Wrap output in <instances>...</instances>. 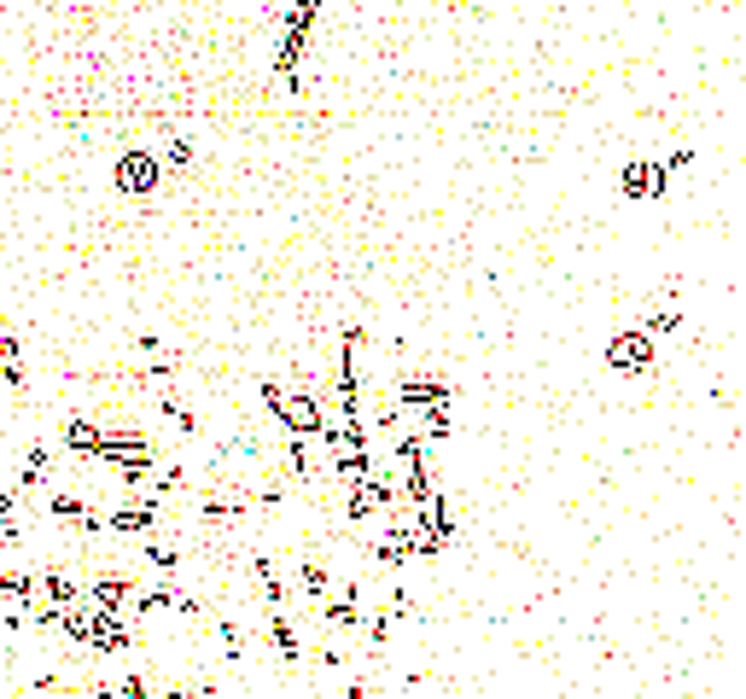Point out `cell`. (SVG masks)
Here are the masks:
<instances>
[{"instance_id": "obj_22", "label": "cell", "mask_w": 746, "mask_h": 699, "mask_svg": "<svg viewBox=\"0 0 746 699\" xmlns=\"http://www.w3.org/2000/svg\"><path fill=\"white\" fill-rule=\"evenodd\" d=\"M677 327H682V309H677V303H659V309H647V321H642V333H647V338L677 333Z\"/></svg>"}, {"instance_id": "obj_20", "label": "cell", "mask_w": 746, "mask_h": 699, "mask_svg": "<svg viewBox=\"0 0 746 699\" xmlns=\"http://www.w3.org/2000/svg\"><path fill=\"white\" fill-rule=\"evenodd\" d=\"M286 466H292V478H315V443L286 437Z\"/></svg>"}, {"instance_id": "obj_29", "label": "cell", "mask_w": 746, "mask_h": 699, "mask_svg": "<svg viewBox=\"0 0 746 699\" xmlns=\"http://www.w3.org/2000/svg\"><path fill=\"white\" fill-rule=\"evenodd\" d=\"M53 699H88V694H82V688H59Z\"/></svg>"}, {"instance_id": "obj_19", "label": "cell", "mask_w": 746, "mask_h": 699, "mask_svg": "<svg viewBox=\"0 0 746 699\" xmlns=\"http://www.w3.org/2000/svg\"><path fill=\"white\" fill-rule=\"evenodd\" d=\"M298 583H304L309 600H327V589H333V566H321V560H304L298 566Z\"/></svg>"}, {"instance_id": "obj_28", "label": "cell", "mask_w": 746, "mask_h": 699, "mask_svg": "<svg viewBox=\"0 0 746 699\" xmlns=\"http://www.w3.org/2000/svg\"><path fill=\"white\" fill-rule=\"evenodd\" d=\"M164 699H193V688H181V682H175V688H170Z\"/></svg>"}, {"instance_id": "obj_17", "label": "cell", "mask_w": 746, "mask_h": 699, "mask_svg": "<svg viewBox=\"0 0 746 699\" xmlns=\"http://www.w3.org/2000/svg\"><path fill=\"white\" fill-rule=\"evenodd\" d=\"M315 18H321V6H315V0H292V6H280V12H274V24H280V30H315Z\"/></svg>"}, {"instance_id": "obj_12", "label": "cell", "mask_w": 746, "mask_h": 699, "mask_svg": "<svg viewBox=\"0 0 746 699\" xmlns=\"http://www.w3.org/2000/svg\"><path fill=\"white\" fill-rule=\"evenodd\" d=\"M100 437H105V426H94V420H82V414H70V420H65V449H70V455H88V461H94Z\"/></svg>"}, {"instance_id": "obj_23", "label": "cell", "mask_w": 746, "mask_h": 699, "mask_svg": "<svg viewBox=\"0 0 746 699\" xmlns=\"http://www.w3.org/2000/svg\"><path fill=\"white\" fill-rule=\"evenodd\" d=\"M158 164L187 169V164H193V140H187V134H175V140H164V158H158Z\"/></svg>"}, {"instance_id": "obj_30", "label": "cell", "mask_w": 746, "mask_h": 699, "mask_svg": "<svg viewBox=\"0 0 746 699\" xmlns=\"http://www.w3.org/2000/svg\"><path fill=\"white\" fill-rule=\"evenodd\" d=\"M379 699H403V694H379Z\"/></svg>"}, {"instance_id": "obj_16", "label": "cell", "mask_w": 746, "mask_h": 699, "mask_svg": "<svg viewBox=\"0 0 746 699\" xmlns=\"http://www.w3.org/2000/svg\"><path fill=\"white\" fill-rule=\"evenodd\" d=\"M199 513H204V525H234V519H245V501L239 496H204Z\"/></svg>"}, {"instance_id": "obj_11", "label": "cell", "mask_w": 746, "mask_h": 699, "mask_svg": "<svg viewBox=\"0 0 746 699\" xmlns=\"http://www.w3.org/2000/svg\"><path fill=\"white\" fill-rule=\"evenodd\" d=\"M251 577H257V595L269 600V612H280V606H286V577L274 571L269 554H257V560H251Z\"/></svg>"}, {"instance_id": "obj_21", "label": "cell", "mask_w": 746, "mask_h": 699, "mask_svg": "<svg viewBox=\"0 0 746 699\" xmlns=\"http://www.w3.org/2000/svg\"><path fill=\"white\" fill-rule=\"evenodd\" d=\"M47 513H53V519H65V525H82V519H88V501L70 496V490H59V496H47Z\"/></svg>"}, {"instance_id": "obj_25", "label": "cell", "mask_w": 746, "mask_h": 699, "mask_svg": "<svg viewBox=\"0 0 746 699\" xmlns=\"http://www.w3.org/2000/svg\"><path fill=\"white\" fill-rule=\"evenodd\" d=\"M12 362H24V344H18V333L0 321V367H12Z\"/></svg>"}, {"instance_id": "obj_9", "label": "cell", "mask_w": 746, "mask_h": 699, "mask_svg": "<svg viewBox=\"0 0 746 699\" xmlns=\"http://www.w3.org/2000/svg\"><path fill=\"white\" fill-rule=\"evenodd\" d=\"M35 600L53 606V612H65V606L82 600V583H76L70 571H35Z\"/></svg>"}, {"instance_id": "obj_24", "label": "cell", "mask_w": 746, "mask_h": 699, "mask_svg": "<svg viewBox=\"0 0 746 699\" xmlns=\"http://www.w3.org/2000/svg\"><path fill=\"white\" fill-rule=\"evenodd\" d=\"M117 699H152V682H146L140 670H129V676L117 682Z\"/></svg>"}, {"instance_id": "obj_2", "label": "cell", "mask_w": 746, "mask_h": 699, "mask_svg": "<svg viewBox=\"0 0 746 699\" xmlns=\"http://www.w3.org/2000/svg\"><path fill=\"white\" fill-rule=\"evenodd\" d=\"M111 181H117V193H123V199H152V193H158V181H164V164H158V152H152V146H123V152H117V164H111Z\"/></svg>"}, {"instance_id": "obj_5", "label": "cell", "mask_w": 746, "mask_h": 699, "mask_svg": "<svg viewBox=\"0 0 746 699\" xmlns=\"http://www.w3.org/2000/svg\"><path fill=\"white\" fill-rule=\"evenodd\" d=\"M449 402H455V385H449L443 373H403L391 408H403V414H426V408H449Z\"/></svg>"}, {"instance_id": "obj_14", "label": "cell", "mask_w": 746, "mask_h": 699, "mask_svg": "<svg viewBox=\"0 0 746 699\" xmlns=\"http://www.w3.org/2000/svg\"><path fill=\"white\" fill-rule=\"evenodd\" d=\"M269 647L280 659H304V641H298V624L286 612H269Z\"/></svg>"}, {"instance_id": "obj_6", "label": "cell", "mask_w": 746, "mask_h": 699, "mask_svg": "<svg viewBox=\"0 0 746 699\" xmlns=\"http://www.w3.org/2000/svg\"><path fill=\"white\" fill-rule=\"evenodd\" d=\"M135 595H140V583L129 577V571H105V577H88V589H82V600H88L94 612H105V618H129Z\"/></svg>"}, {"instance_id": "obj_4", "label": "cell", "mask_w": 746, "mask_h": 699, "mask_svg": "<svg viewBox=\"0 0 746 699\" xmlns=\"http://www.w3.org/2000/svg\"><path fill=\"white\" fill-rule=\"evenodd\" d=\"M601 362H607L612 373H636V379H647L653 362H659V350H653V338H647L642 327H624V333H612L607 344H601Z\"/></svg>"}, {"instance_id": "obj_10", "label": "cell", "mask_w": 746, "mask_h": 699, "mask_svg": "<svg viewBox=\"0 0 746 699\" xmlns=\"http://www.w3.org/2000/svg\"><path fill=\"white\" fill-rule=\"evenodd\" d=\"M304 53H309V35L304 30H280V41H274V76H280V82H292V76L304 70Z\"/></svg>"}, {"instance_id": "obj_7", "label": "cell", "mask_w": 746, "mask_h": 699, "mask_svg": "<svg viewBox=\"0 0 746 699\" xmlns=\"http://www.w3.org/2000/svg\"><path fill=\"white\" fill-rule=\"evenodd\" d=\"M105 531L111 536H146L158 531V501H146V496H129V501H117L111 513H105Z\"/></svg>"}, {"instance_id": "obj_8", "label": "cell", "mask_w": 746, "mask_h": 699, "mask_svg": "<svg viewBox=\"0 0 746 699\" xmlns=\"http://www.w3.org/2000/svg\"><path fill=\"white\" fill-rule=\"evenodd\" d=\"M665 169L659 158H630V164L618 169V187H624V199H665Z\"/></svg>"}, {"instance_id": "obj_18", "label": "cell", "mask_w": 746, "mask_h": 699, "mask_svg": "<svg viewBox=\"0 0 746 699\" xmlns=\"http://www.w3.org/2000/svg\"><path fill=\"white\" fill-rule=\"evenodd\" d=\"M140 560H146V566H158L164 577H175V566H181V548H175V542H158V536H146V542H140Z\"/></svg>"}, {"instance_id": "obj_26", "label": "cell", "mask_w": 746, "mask_h": 699, "mask_svg": "<svg viewBox=\"0 0 746 699\" xmlns=\"http://www.w3.org/2000/svg\"><path fill=\"white\" fill-rule=\"evenodd\" d=\"M688 164H694V146H677L671 158H659V169H665V175H671V169H688Z\"/></svg>"}, {"instance_id": "obj_13", "label": "cell", "mask_w": 746, "mask_h": 699, "mask_svg": "<svg viewBox=\"0 0 746 699\" xmlns=\"http://www.w3.org/2000/svg\"><path fill=\"white\" fill-rule=\"evenodd\" d=\"M321 618H327L333 630H356V624H362V600H356V589H344V595L321 600Z\"/></svg>"}, {"instance_id": "obj_27", "label": "cell", "mask_w": 746, "mask_h": 699, "mask_svg": "<svg viewBox=\"0 0 746 699\" xmlns=\"http://www.w3.org/2000/svg\"><path fill=\"white\" fill-rule=\"evenodd\" d=\"M0 379H6V385H12V391H24V385H30V373H24V362L0 367Z\"/></svg>"}, {"instance_id": "obj_15", "label": "cell", "mask_w": 746, "mask_h": 699, "mask_svg": "<svg viewBox=\"0 0 746 699\" xmlns=\"http://www.w3.org/2000/svg\"><path fill=\"white\" fill-rule=\"evenodd\" d=\"M59 630H65V641H76V647H88V635H94V606H88V600H76V606H65V612H59Z\"/></svg>"}, {"instance_id": "obj_1", "label": "cell", "mask_w": 746, "mask_h": 699, "mask_svg": "<svg viewBox=\"0 0 746 699\" xmlns=\"http://www.w3.org/2000/svg\"><path fill=\"white\" fill-rule=\"evenodd\" d=\"M274 426L286 437H304V443H321V432H327V402H321V391L315 385H304V391H280V397L269 402Z\"/></svg>"}, {"instance_id": "obj_3", "label": "cell", "mask_w": 746, "mask_h": 699, "mask_svg": "<svg viewBox=\"0 0 746 699\" xmlns=\"http://www.w3.org/2000/svg\"><path fill=\"white\" fill-rule=\"evenodd\" d=\"M94 461L117 466V472H152V437L135 432V426H105Z\"/></svg>"}]
</instances>
